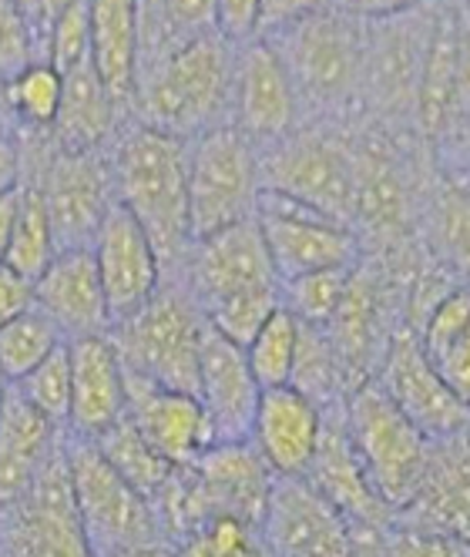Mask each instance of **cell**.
<instances>
[{
	"mask_svg": "<svg viewBox=\"0 0 470 557\" xmlns=\"http://www.w3.org/2000/svg\"><path fill=\"white\" fill-rule=\"evenodd\" d=\"M343 426L370 487L389 510H404L420 484L430 444L426 436L386 400L376 380L352 386L343 400Z\"/></svg>",
	"mask_w": 470,
	"mask_h": 557,
	"instance_id": "obj_7",
	"label": "cell"
},
{
	"mask_svg": "<svg viewBox=\"0 0 470 557\" xmlns=\"http://www.w3.org/2000/svg\"><path fill=\"white\" fill-rule=\"evenodd\" d=\"M299 111L302 108L293 91L289 71L269 37H249V41L235 45L228 122L256 148H265L296 132Z\"/></svg>",
	"mask_w": 470,
	"mask_h": 557,
	"instance_id": "obj_14",
	"label": "cell"
},
{
	"mask_svg": "<svg viewBox=\"0 0 470 557\" xmlns=\"http://www.w3.org/2000/svg\"><path fill=\"white\" fill-rule=\"evenodd\" d=\"M256 222L280 283L323 269H349L363 259L357 228L299 202L293 195L262 188L256 202Z\"/></svg>",
	"mask_w": 470,
	"mask_h": 557,
	"instance_id": "obj_10",
	"label": "cell"
},
{
	"mask_svg": "<svg viewBox=\"0 0 470 557\" xmlns=\"http://www.w3.org/2000/svg\"><path fill=\"white\" fill-rule=\"evenodd\" d=\"M101 557H175L172 544H141V547H125V550H111V554H101Z\"/></svg>",
	"mask_w": 470,
	"mask_h": 557,
	"instance_id": "obj_49",
	"label": "cell"
},
{
	"mask_svg": "<svg viewBox=\"0 0 470 557\" xmlns=\"http://www.w3.org/2000/svg\"><path fill=\"white\" fill-rule=\"evenodd\" d=\"M125 417L172 467L191 463L212 447V426L195 393L165 389L125 373Z\"/></svg>",
	"mask_w": 470,
	"mask_h": 557,
	"instance_id": "obj_19",
	"label": "cell"
},
{
	"mask_svg": "<svg viewBox=\"0 0 470 557\" xmlns=\"http://www.w3.org/2000/svg\"><path fill=\"white\" fill-rule=\"evenodd\" d=\"M463 104V34L454 17H437L426 34V54L420 67L413 117L426 138L454 132Z\"/></svg>",
	"mask_w": 470,
	"mask_h": 557,
	"instance_id": "obj_27",
	"label": "cell"
},
{
	"mask_svg": "<svg viewBox=\"0 0 470 557\" xmlns=\"http://www.w3.org/2000/svg\"><path fill=\"white\" fill-rule=\"evenodd\" d=\"M232 51L219 30L151 58L138 67L132 111L138 125L172 138H195L228 122L232 98Z\"/></svg>",
	"mask_w": 470,
	"mask_h": 557,
	"instance_id": "obj_2",
	"label": "cell"
},
{
	"mask_svg": "<svg viewBox=\"0 0 470 557\" xmlns=\"http://www.w3.org/2000/svg\"><path fill=\"white\" fill-rule=\"evenodd\" d=\"M8 114H14L24 132H51L61 104V71L48 61H30L24 71L4 82Z\"/></svg>",
	"mask_w": 470,
	"mask_h": 557,
	"instance_id": "obj_35",
	"label": "cell"
},
{
	"mask_svg": "<svg viewBox=\"0 0 470 557\" xmlns=\"http://www.w3.org/2000/svg\"><path fill=\"white\" fill-rule=\"evenodd\" d=\"M256 11L259 0H215V30L228 45L249 41L256 34Z\"/></svg>",
	"mask_w": 470,
	"mask_h": 557,
	"instance_id": "obj_43",
	"label": "cell"
},
{
	"mask_svg": "<svg viewBox=\"0 0 470 557\" xmlns=\"http://www.w3.org/2000/svg\"><path fill=\"white\" fill-rule=\"evenodd\" d=\"M64 460L77 524L95 557L141 544H169L151 500L101 457L91 436L64 430Z\"/></svg>",
	"mask_w": 470,
	"mask_h": 557,
	"instance_id": "obj_6",
	"label": "cell"
},
{
	"mask_svg": "<svg viewBox=\"0 0 470 557\" xmlns=\"http://www.w3.org/2000/svg\"><path fill=\"white\" fill-rule=\"evenodd\" d=\"M91 256L98 265L111 326L128 320L165 283V265L159 252H154V246L148 243L145 228L118 202L108 206L91 238Z\"/></svg>",
	"mask_w": 470,
	"mask_h": 557,
	"instance_id": "obj_16",
	"label": "cell"
},
{
	"mask_svg": "<svg viewBox=\"0 0 470 557\" xmlns=\"http://www.w3.org/2000/svg\"><path fill=\"white\" fill-rule=\"evenodd\" d=\"M259 534L269 557H383L386 537L343 517L302 476H272Z\"/></svg>",
	"mask_w": 470,
	"mask_h": 557,
	"instance_id": "obj_9",
	"label": "cell"
},
{
	"mask_svg": "<svg viewBox=\"0 0 470 557\" xmlns=\"http://www.w3.org/2000/svg\"><path fill=\"white\" fill-rule=\"evenodd\" d=\"M34 306V283L8 262H0V326Z\"/></svg>",
	"mask_w": 470,
	"mask_h": 557,
	"instance_id": "obj_44",
	"label": "cell"
},
{
	"mask_svg": "<svg viewBox=\"0 0 470 557\" xmlns=\"http://www.w3.org/2000/svg\"><path fill=\"white\" fill-rule=\"evenodd\" d=\"M383 557H467V537L413 524H389Z\"/></svg>",
	"mask_w": 470,
	"mask_h": 557,
	"instance_id": "obj_40",
	"label": "cell"
},
{
	"mask_svg": "<svg viewBox=\"0 0 470 557\" xmlns=\"http://www.w3.org/2000/svg\"><path fill=\"white\" fill-rule=\"evenodd\" d=\"M71 352V433L98 436L125 417V367L111 336L67 339Z\"/></svg>",
	"mask_w": 470,
	"mask_h": 557,
	"instance_id": "obj_24",
	"label": "cell"
},
{
	"mask_svg": "<svg viewBox=\"0 0 470 557\" xmlns=\"http://www.w3.org/2000/svg\"><path fill=\"white\" fill-rule=\"evenodd\" d=\"M34 306L61 330L64 339L104 336L111 330L108 302L91 249H61L34 278Z\"/></svg>",
	"mask_w": 470,
	"mask_h": 557,
	"instance_id": "obj_21",
	"label": "cell"
},
{
	"mask_svg": "<svg viewBox=\"0 0 470 557\" xmlns=\"http://www.w3.org/2000/svg\"><path fill=\"white\" fill-rule=\"evenodd\" d=\"M154 8H159V0H138V14H141V27H145V24L151 21Z\"/></svg>",
	"mask_w": 470,
	"mask_h": 557,
	"instance_id": "obj_50",
	"label": "cell"
},
{
	"mask_svg": "<svg viewBox=\"0 0 470 557\" xmlns=\"http://www.w3.org/2000/svg\"><path fill=\"white\" fill-rule=\"evenodd\" d=\"M95 447L101 450V457L125 476V481L145 494L148 500H154V494H159L169 481V473L175 470L159 450H154L145 436L135 430V423L128 417H122L118 423H111L104 433L91 436Z\"/></svg>",
	"mask_w": 470,
	"mask_h": 557,
	"instance_id": "obj_31",
	"label": "cell"
},
{
	"mask_svg": "<svg viewBox=\"0 0 470 557\" xmlns=\"http://www.w3.org/2000/svg\"><path fill=\"white\" fill-rule=\"evenodd\" d=\"M185 154L188 141L138 122L118 135L108 151L114 202L145 228L148 243L165 265V275L178 269L191 243Z\"/></svg>",
	"mask_w": 470,
	"mask_h": 557,
	"instance_id": "obj_3",
	"label": "cell"
},
{
	"mask_svg": "<svg viewBox=\"0 0 470 557\" xmlns=\"http://www.w3.org/2000/svg\"><path fill=\"white\" fill-rule=\"evenodd\" d=\"M296 343H299V320L286 306H276L269 312V320L256 330V336L243 346L246 363L262 389L289 383Z\"/></svg>",
	"mask_w": 470,
	"mask_h": 557,
	"instance_id": "obj_33",
	"label": "cell"
},
{
	"mask_svg": "<svg viewBox=\"0 0 470 557\" xmlns=\"http://www.w3.org/2000/svg\"><path fill=\"white\" fill-rule=\"evenodd\" d=\"M259 178L262 188L293 195L352 228V148L317 132H289L259 148Z\"/></svg>",
	"mask_w": 470,
	"mask_h": 557,
	"instance_id": "obj_13",
	"label": "cell"
},
{
	"mask_svg": "<svg viewBox=\"0 0 470 557\" xmlns=\"http://www.w3.org/2000/svg\"><path fill=\"white\" fill-rule=\"evenodd\" d=\"M54 232H51V219L45 209V195L41 185L30 172H21L17 182V219H14V235H11V249H8V265L17 269L21 275H27L30 283L41 269L51 262L54 256Z\"/></svg>",
	"mask_w": 470,
	"mask_h": 557,
	"instance_id": "obj_32",
	"label": "cell"
},
{
	"mask_svg": "<svg viewBox=\"0 0 470 557\" xmlns=\"http://www.w3.org/2000/svg\"><path fill=\"white\" fill-rule=\"evenodd\" d=\"M24 172L41 185L54 249H91V238L114 202L108 151H64L51 141L37 158L24 154Z\"/></svg>",
	"mask_w": 470,
	"mask_h": 557,
	"instance_id": "obj_12",
	"label": "cell"
},
{
	"mask_svg": "<svg viewBox=\"0 0 470 557\" xmlns=\"http://www.w3.org/2000/svg\"><path fill=\"white\" fill-rule=\"evenodd\" d=\"M413 14L363 24V91L386 117H410L417 104L430 27L413 24Z\"/></svg>",
	"mask_w": 470,
	"mask_h": 557,
	"instance_id": "obj_17",
	"label": "cell"
},
{
	"mask_svg": "<svg viewBox=\"0 0 470 557\" xmlns=\"http://www.w3.org/2000/svg\"><path fill=\"white\" fill-rule=\"evenodd\" d=\"M91 67L118 108H132L138 58H141V14L138 0H85Z\"/></svg>",
	"mask_w": 470,
	"mask_h": 557,
	"instance_id": "obj_26",
	"label": "cell"
},
{
	"mask_svg": "<svg viewBox=\"0 0 470 557\" xmlns=\"http://www.w3.org/2000/svg\"><path fill=\"white\" fill-rule=\"evenodd\" d=\"M45 61L54 71H71L74 64L91 61V37H88V8L85 0H71L54 21L48 41H45Z\"/></svg>",
	"mask_w": 470,
	"mask_h": 557,
	"instance_id": "obj_39",
	"label": "cell"
},
{
	"mask_svg": "<svg viewBox=\"0 0 470 557\" xmlns=\"http://www.w3.org/2000/svg\"><path fill=\"white\" fill-rule=\"evenodd\" d=\"M269 41L289 71L299 108L343 114L363 95V24L349 8L320 11Z\"/></svg>",
	"mask_w": 470,
	"mask_h": 557,
	"instance_id": "obj_5",
	"label": "cell"
},
{
	"mask_svg": "<svg viewBox=\"0 0 470 557\" xmlns=\"http://www.w3.org/2000/svg\"><path fill=\"white\" fill-rule=\"evenodd\" d=\"M286 386L306 393L309 400H317L323 410L346 400V393L352 389V380H349L346 367L339 363V356H336L330 336L323 333V326L299 323L296 360H293V373H289Z\"/></svg>",
	"mask_w": 470,
	"mask_h": 557,
	"instance_id": "obj_30",
	"label": "cell"
},
{
	"mask_svg": "<svg viewBox=\"0 0 470 557\" xmlns=\"http://www.w3.org/2000/svg\"><path fill=\"white\" fill-rule=\"evenodd\" d=\"M21 172H24V148L4 125H0V195L17 188Z\"/></svg>",
	"mask_w": 470,
	"mask_h": 557,
	"instance_id": "obj_46",
	"label": "cell"
},
{
	"mask_svg": "<svg viewBox=\"0 0 470 557\" xmlns=\"http://www.w3.org/2000/svg\"><path fill=\"white\" fill-rule=\"evenodd\" d=\"M339 0H259L256 11V34L252 37H276L286 27L336 8Z\"/></svg>",
	"mask_w": 470,
	"mask_h": 557,
	"instance_id": "obj_42",
	"label": "cell"
},
{
	"mask_svg": "<svg viewBox=\"0 0 470 557\" xmlns=\"http://www.w3.org/2000/svg\"><path fill=\"white\" fill-rule=\"evenodd\" d=\"M8 117V101H4V77H0V125H4Z\"/></svg>",
	"mask_w": 470,
	"mask_h": 557,
	"instance_id": "obj_51",
	"label": "cell"
},
{
	"mask_svg": "<svg viewBox=\"0 0 470 557\" xmlns=\"http://www.w3.org/2000/svg\"><path fill=\"white\" fill-rule=\"evenodd\" d=\"M423 0H363L360 8H352V14L363 21H380V17H400L410 11H420Z\"/></svg>",
	"mask_w": 470,
	"mask_h": 557,
	"instance_id": "obj_47",
	"label": "cell"
},
{
	"mask_svg": "<svg viewBox=\"0 0 470 557\" xmlns=\"http://www.w3.org/2000/svg\"><path fill=\"white\" fill-rule=\"evenodd\" d=\"M302 481L323 500H330L343 517H349V521L367 524V528H380V531H386L389 524H394V510L376 497L357 454H352V447H349V436L343 426V404L326 407L320 447H317V454H312Z\"/></svg>",
	"mask_w": 470,
	"mask_h": 557,
	"instance_id": "obj_22",
	"label": "cell"
},
{
	"mask_svg": "<svg viewBox=\"0 0 470 557\" xmlns=\"http://www.w3.org/2000/svg\"><path fill=\"white\" fill-rule=\"evenodd\" d=\"M118 114L122 108L101 85L91 61H85L61 74V104L48 135L64 151H104L118 132Z\"/></svg>",
	"mask_w": 470,
	"mask_h": 557,
	"instance_id": "obj_29",
	"label": "cell"
},
{
	"mask_svg": "<svg viewBox=\"0 0 470 557\" xmlns=\"http://www.w3.org/2000/svg\"><path fill=\"white\" fill-rule=\"evenodd\" d=\"M175 557H269L256 524L232 513H215L172 544Z\"/></svg>",
	"mask_w": 470,
	"mask_h": 557,
	"instance_id": "obj_36",
	"label": "cell"
},
{
	"mask_svg": "<svg viewBox=\"0 0 470 557\" xmlns=\"http://www.w3.org/2000/svg\"><path fill=\"white\" fill-rule=\"evenodd\" d=\"M30 61H41L34 37L24 17L17 14L14 0H0V77L8 82V77L24 71Z\"/></svg>",
	"mask_w": 470,
	"mask_h": 557,
	"instance_id": "obj_41",
	"label": "cell"
},
{
	"mask_svg": "<svg viewBox=\"0 0 470 557\" xmlns=\"http://www.w3.org/2000/svg\"><path fill=\"white\" fill-rule=\"evenodd\" d=\"M67 4H71V0H14V8L24 17L27 30L34 37V45H37V54H41V61H45V41H48V34H51L54 21L61 17V11Z\"/></svg>",
	"mask_w": 470,
	"mask_h": 557,
	"instance_id": "obj_45",
	"label": "cell"
},
{
	"mask_svg": "<svg viewBox=\"0 0 470 557\" xmlns=\"http://www.w3.org/2000/svg\"><path fill=\"white\" fill-rule=\"evenodd\" d=\"M394 524H413L467 537V447L463 433L430 444V457L420 484Z\"/></svg>",
	"mask_w": 470,
	"mask_h": 557,
	"instance_id": "obj_25",
	"label": "cell"
},
{
	"mask_svg": "<svg viewBox=\"0 0 470 557\" xmlns=\"http://www.w3.org/2000/svg\"><path fill=\"white\" fill-rule=\"evenodd\" d=\"M185 191L191 238L256 219V202L262 191L259 148L232 122L188 138Z\"/></svg>",
	"mask_w": 470,
	"mask_h": 557,
	"instance_id": "obj_8",
	"label": "cell"
},
{
	"mask_svg": "<svg viewBox=\"0 0 470 557\" xmlns=\"http://www.w3.org/2000/svg\"><path fill=\"white\" fill-rule=\"evenodd\" d=\"M206 323L235 346H246L269 312L283 306V283L269 262L256 219L191 238L175 272Z\"/></svg>",
	"mask_w": 470,
	"mask_h": 557,
	"instance_id": "obj_1",
	"label": "cell"
},
{
	"mask_svg": "<svg viewBox=\"0 0 470 557\" xmlns=\"http://www.w3.org/2000/svg\"><path fill=\"white\" fill-rule=\"evenodd\" d=\"M58 436L61 426L37 413L17 386L8 383L4 404H0V507L14 504L30 487Z\"/></svg>",
	"mask_w": 470,
	"mask_h": 557,
	"instance_id": "obj_28",
	"label": "cell"
},
{
	"mask_svg": "<svg viewBox=\"0 0 470 557\" xmlns=\"http://www.w3.org/2000/svg\"><path fill=\"white\" fill-rule=\"evenodd\" d=\"M11 386H17V393L37 413H45L54 426L64 430L67 413H71V352H67V343H61L54 352H48L24 380H17Z\"/></svg>",
	"mask_w": 470,
	"mask_h": 557,
	"instance_id": "obj_37",
	"label": "cell"
},
{
	"mask_svg": "<svg viewBox=\"0 0 470 557\" xmlns=\"http://www.w3.org/2000/svg\"><path fill=\"white\" fill-rule=\"evenodd\" d=\"M349 269H323V272H309L299 278L283 283V306L296 315L299 323L309 326H326L330 315L336 312L346 283H349Z\"/></svg>",
	"mask_w": 470,
	"mask_h": 557,
	"instance_id": "obj_38",
	"label": "cell"
},
{
	"mask_svg": "<svg viewBox=\"0 0 470 557\" xmlns=\"http://www.w3.org/2000/svg\"><path fill=\"white\" fill-rule=\"evenodd\" d=\"M188 470L195 476V487L202 494L209 517L232 513L259 528L276 473L265 467V460L249 441L212 444L188 463Z\"/></svg>",
	"mask_w": 470,
	"mask_h": 557,
	"instance_id": "obj_23",
	"label": "cell"
},
{
	"mask_svg": "<svg viewBox=\"0 0 470 557\" xmlns=\"http://www.w3.org/2000/svg\"><path fill=\"white\" fill-rule=\"evenodd\" d=\"M0 557H95L74 513L64 430L30 487L0 507Z\"/></svg>",
	"mask_w": 470,
	"mask_h": 557,
	"instance_id": "obj_11",
	"label": "cell"
},
{
	"mask_svg": "<svg viewBox=\"0 0 470 557\" xmlns=\"http://www.w3.org/2000/svg\"><path fill=\"white\" fill-rule=\"evenodd\" d=\"M14 219H17V188L0 195V262L8 259L11 235H14Z\"/></svg>",
	"mask_w": 470,
	"mask_h": 557,
	"instance_id": "obj_48",
	"label": "cell"
},
{
	"mask_svg": "<svg viewBox=\"0 0 470 557\" xmlns=\"http://www.w3.org/2000/svg\"><path fill=\"white\" fill-rule=\"evenodd\" d=\"M262 386L256 383L243 346L219 336L209 323L199 349V376H195V400L202 404L212 426V444L249 441L252 417Z\"/></svg>",
	"mask_w": 470,
	"mask_h": 557,
	"instance_id": "obj_18",
	"label": "cell"
},
{
	"mask_svg": "<svg viewBox=\"0 0 470 557\" xmlns=\"http://www.w3.org/2000/svg\"><path fill=\"white\" fill-rule=\"evenodd\" d=\"M339 4H343V8H349V11H352V8H360V4H363V0H339Z\"/></svg>",
	"mask_w": 470,
	"mask_h": 557,
	"instance_id": "obj_52",
	"label": "cell"
},
{
	"mask_svg": "<svg viewBox=\"0 0 470 557\" xmlns=\"http://www.w3.org/2000/svg\"><path fill=\"white\" fill-rule=\"evenodd\" d=\"M376 386L426 441H450L467 426V400L430 367L413 333H394L376 370Z\"/></svg>",
	"mask_w": 470,
	"mask_h": 557,
	"instance_id": "obj_15",
	"label": "cell"
},
{
	"mask_svg": "<svg viewBox=\"0 0 470 557\" xmlns=\"http://www.w3.org/2000/svg\"><path fill=\"white\" fill-rule=\"evenodd\" d=\"M4 393H8V380L0 376V404H4Z\"/></svg>",
	"mask_w": 470,
	"mask_h": 557,
	"instance_id": "obj_53",
	"label": "cell"
},
{
	"mask_svg": "<svg viewBox=\"0 0 470 557\" xmlns=\"http://www.w3.org/2000/svg\"><path fill=\"white\" fill-rule=\"evenodd\" d=\"M206 315L178 275H165L141 309L108 330L125 373L154 386L195 393Z\"/></svg>",
	"mask_w": 470,
	"mask_h": 557,
	"instance_id": "obj_4",
	"label": "cell"
},
{
	"mask_svg": "<svg viewBox=\"0 0 470 557\" xmlns=\"http://www.w3.org/2000/svg\"><path fill=\"white\" fill-rule=\"evenodd\" d=\"M326 410L293 386L259 393L249 444L276 476H302L320 447Z\"/></svg>",
	"mask_w": 470,
	"mask_h": 557,
	"instance_id": "obj_20",
	"label": "cell"
},
{
	"mask_svg": "<svg viewBox=\"0 0 470 557\" xmlns=\"http://www.w3.org/2000/svg\"><path fill=\"white\" fill-rule=\"evenodd\" d=\"M61 343H67L61 336V330L48 320L41 309L30 306L27 312L17 315V320L0 326V376H4L8 383L24 380Z\"/></svg>",
	"mask_w": 470,
	"mask_h": 557,
	"instance_id": "obj_34",
	"label": "cell"
}]
</instances>
